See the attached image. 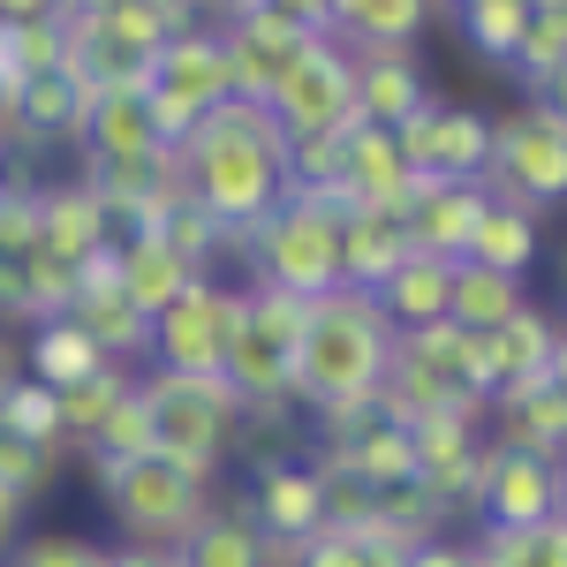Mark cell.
I'll return each instance as SVG.
<instances>
[{"mask_svg":"<svg viewBox=\"0 0 567 567\" xmlns=\"http://www.w3.org/2000/svg\"><path fill=\"white\" fill-rule=\"evenodd\" d=\"M175 175L219 235H250L288 197V136L265 114V99H219L175 144Z\"/></svg>","mask_w":567,"mask_h":567,"instance_id":"1","label":"cell"},{"mask_svg":"<svg viewBox=\"0 0 567 567\" xmlns=\"http://www.w3.org/2000/svg\"><path fill=\"white\" fill-rule=\"evenodd\" d=\"M393 363V326L386 310L355 288H333L303 303V333H296V409H349L371 401Z\"/></svg>","mask_w":567,"mask_h":567,"instance_id":"2","label":"cell"},{"mask_svg":"<svg viewBox=\"0 0 567 567\" xmlns=\"http://www.w3.org/2000/svg\"><path fill=\"white\" fill-rule=\"evenodd\" d=\"M341 197H310V189H288L272 213L243 235V265L250 280L243 288H280L296 303H318L341 288Z\"/></svg>","mask_w":567,"mask_h":567,"instance_id":"3","label":"cell"},{"mask_svg":"<svg viewBox=\"0 0 567 567\" xmlns=\"http://www.w3.org/2000/svg\"><path fill=\"white\" fill-rule=\"evenodd\" d=\"M91 484H99L106 523L122 529V545H167V553L213 515V499H219V477L175 470V462H159V454H136V462H91Z\"/></svg>","mask_w":567,"mask_h":567,"instance_id":"4","label":"cell"},{"mask_svg":"<svg viewBox=\"0 0 567 567\" xmlns=\"http://www.w3.org/2000/svg\"><path fill=\"white\" fill-rule=\"evenodd\" d=\"M136 393H144V424H152V454H159V462L197 470V477H219V470H227L235 432H243V401H235L227 379L136 371Z\"/></svg>","mask_w":567,"mask_h":567,"instance_id":"5","label":"cell"},{"mask_svg":"<svg viewBox=\"0 0 567 567\" xmlns=\"http://www.w3.org/2000/svg\"><path fill=\"white\" fill-rule=\"evenodd\" d=\"M484 197L523 205L537 219L560 213V197H567V114H560V99H523L515 114L492 122Z\"/></svg>","mask_w":567,"mask_h":567,"instance_id":"6","label":"cell"},{"mask_svg":"<svg viewBox=\"0 0 567 567\" xmlns=\"http://www.w3.org/2000/svg\"><path fill=\"white\" fill-rule=\"evenodd\" d=\"M136 91H144L152 130L167 136V144H182V136L197 130L219 99H235V84H227V53H219V31H213V23H182L175 39L144 61Z\"/></svg>","mask_w":567,"mask_h":567,"instance_id":"7","label":"cell"},{"mask_svg":"<svg viewBox=\"0 0 567 567\" xmlns=\"http://www.w3.org/2000/svg\"><path fill=\"white\" fill-rule=\"evenodd\" d=\"M379 401H386L401 424H432V416H470L484 424V401L462 371V326H424V333H393V363L379 379Z\"/></svg>","mask_w":567,"mask_h":567,"instance_id":"8","label":"cell"},{"mask_svg":"<svg viewBox=\"0 0 567 567\" xmlns=\"http://www.w3.org/2000/svg\"><path fill=\"white\" fill-rule=\"evenodd\" d=\"M243 318V280H189V296L159 310L144 326V371H182V379H219L227 371V341Z\"/></svg>","mask_w":567,"mask_h":567,"instance_id":"9","label":"cell"},{"mask_svg":"<svg viewBox=\"0 0 567 567\" xmlns=\"http://www.w3.org/2000/svg\"><path fill=\"white\" fill-rule=\"evenodd\" d=\"M296 333H303V303L280 288H243V318L227 341V386L243 409L258 401H296Z\"/></svg>","mask_w":567,"mask_h":567,"instance_id":"10","label":"cell"},{"mask_svg":"<svg viewBox=\"0 0 567 567\" xmlns=\"http://www.w3.org/2000/svg\"><path fill=\"white\" fill-rule=\"evenodd\" d=\"M265 114L280 122L288 144H303V136H341L355 122V61L349 45H333L326 31L303 39V53L272 76L265 91Z\"/></svg>","mask_w":567,"mask_h":567,"instance_id":"11","label":"cell"},{"mask_svg":"<svg viewBox=\"0 0 567 567\" xmlns=\"http://www.w3.org/2000/svg\"><path fill=\"white\" fill-rule=\"evenodd\" d=\"M470 515H477V529L560 523V515H567V470L553 462V454H523V446H499V439H484Z\"/></svg>","mask_w":567,"mask_h":567,"instance_id":"12","label":"cell"},{"mask_svg":"<svg viewBox=\"0 0 567 567\" xmlns=\"http://www.w3.org/2000/svg\"><path fill=\"white\" fill-rule=\"evenodd\" d=\"M462 371L477 401H499L515 386H537V379H567V355H560V318L553 310H515L499 333H462Z\"/></svg>","mask_w":567,"mask_h":567,"instance_id":"13","label":"cell"},{"mask_svg":"<svg viewBox=\"0 0 567 567\" xmlns=\"http://www.w3.org/2000/svg\"><path fill=\"white\" fill-rule=\"evenodd\" d=\"M401 167L416 182H484V159H492V114L477 106H454V99H432L424 114H409L401 130Z\"/></svg>","mask_w":567,"mask_h":567,"instance_id":"14","label":"cell"},{"mask_svg":"<svg viewBox=\"0 0 567 567\" xmlns=\"http://www.w3.org/2000/svg\"><path fill=\"white\" fill-rule=\"evenodd\" d=\"M477 462H484V424H470V416H432V424H409V484H416L439 515H446V529L470 515Z\"/></svg>","mask_w":567,"mask_h":567,"instance_id":"15","label":"cell"},{"mask_svg":"<svg viewBox=\"0 0 567 567\" xmlns=\"http://www.w3.org/2000/svg\"><path fill=\"white\" fill-rule=\"evenodd\" d=\"M243 507H250V523H258L265 545L296 553L303 537L326 529V470H318L310 454L258 462V470H250V492H243Z\"/></svg>","mask_w":567,"mask_h":567,"instance_id":"16","label":"cell"},{"mask_svg":"<svg viewBox=\"0 0 567 567\" xmlns=\"http://www.w3.org/2000/svg\"><path fill=\"white\" fill-rule=\"evenodd\" d=\"M219 31V53H227V84H235V99H265L272 91V76L303 53V39H318V31H303L296 16H280V8H243V16H227V23H213Z\"/></svg>","mask_w":567,"mask_h":567,"instance_id":"17","label":"cell"},{"mask_svg":"<svg viewBox=\"0 0 567 567\" xmlns=\"http://www.w3.org/2000/svg\"><path fill=\"white\" fill-rule=\"evenodd\" d=\"M31 250L39 258H53V265H91L99 250H114L106 243V205H99V189H91L84 175H69V182H39L31 189Z\"/></svg>","mask_w":567,"mask_h":567,"instance_id":"18","label":"cell"},{"mask_svg":"<svg viewBox=\"0 0 567 567\" xmlns=\"http://www.w3.org/2000/svg\"><path fill=\"white\" fill-rule=\"evenodd\" d=\"M333 144H341V182H333V189H341V205H363V213H401V205L416 197V175L401 167L393 130L349 122Z\"/></svg>","mask_w":567,"mask_h":567,"instance_id":"19","label":"cell"},{"mask_svg":"<svg viewBox=\"0 0 567 567\" xmlns=\"http://www.w3.org/2000/svg\"><path fill=\"white\" fill-rule=\"evenodd\" d=\"M477 213H484V182H416V197L401 205V235L424 258L462 265L470 235H477Z\"/></svg>","mask_w":567,"mask_h":567,"instance_id":"20","label":"cell"},{"mask_svg":"<svg viewBox=\"0 0 567 567\" xmlns=\"http://www.w3.org/2000/svg\"><path fill=\"white\" fill-rule=\"evenodd\" d=\"M439 0H326V39L349 53H416Z\"/></svg>","mask_w":567,"mask_h":567,"instance_id":"21","label":"cell"},{"mask_svg":"<svg viewBox=\"0 0 567 567\" xmlns=\"http://www.w3.org/2000/svg\"><path fill=\"white\" fill-rule=\"evenodd\" d=\"M355 61V122L371 130H401L409 114H424L439 91L424 53H349Z\"/></svg>","mask_w":567,"mask_h":567,"instance_id":"22","label":"cell"},{"mask_svg":"<svg viewBox=\"0 0 567 567\" xmlns=\"http://www.w3.org/2000/svg\"><path fill=\"white\" fill-rule=\"evenodd\" d=\"M189 280H205V272L182 258L167 235H152V227H144V235H130V243H114V288L130 296V310L144 318V326L175 303V296H189Z\"/></svg>","mask_w":567,"mask_h":567,"instance_id":"23","label":"cell"},{"mask_svg":"<svg viewBox=\"0 0 567 567\" xmlns=\"http://www.w3.org/2000/svg\"><path fill=\"white\" fill-rule=\"evenodd\" d=\"M484 439L499 446H523V454H553L560 462L567 446V379H537V386H515L499 401H484Z\"/></svg>","mask_w":567,"mask_h":567,"instance_id":"24","label":"cell"},{"mask_svg":"<svg viewBox=\"0 0 567 567\" xmlns=\"http://www.w3.org/2000/svg\"><path fill=\"white\" fill-rule=\"evenodd\" d=\"M446 296H454V265H446V258H424V250H409V258H401L386 280L371 288V303L386 310L393 333H424V326H446Z\"/></svg>","mask_w":567,"mask_h":567,"instance_id":"25","label":"cell"},{"mask_svg":"<svg viewBox=\"0 0 567 567\" xmlns=\"http://www.w3.org/2000/svg\"><path fill=\"white\" fill-rule=\"evenodd\" d=\"M272 553H280V545L258 537L243 492H235V499H213V515L175 545V567H272Z\"/></svg>","mask_w":567,"mask_h":567,"instance_id":"26","label":"cell"},{"mask_svg":"<svg viewBox=\"0 0 567 567\" xmlns=\"http://www.w3.org/2000/svg\"><path fill=\"white\" fill-rule=\"evenodd\" d=\"M545 258V219L523 213V205H499V197H484L477 213V235H470V258L462 265H484V272H507V280H529Z\"/></svg>","mask_w":567,"mask_h":567,"instance_id":"27","label":"cell"},{"mask_svg":"<svg viewBox=\"0 0 567 567\" xmlns=\"http://www.w3.org/2000/svg\"><path fill=\"white\" fill-rule=\"evenodd\" d=\"M401 258H409L401 213H363V205H349V213H341V288L371 296V288H379Z\"/></svg>","mask_w":567,"mask_h":567,"instance_id":"28","label":"cell"},{"mask_svg":"<svg viewBox=\"0 0 567 567\" xmlns=\"http://www.w3.org/2000/svg\"><path fill=\"white\" fill-rule=\"evenodd\" d=\"M23 379H39V386H76V379H91V371H106V355L91 349V333L61 310V318H39L31 333H23Z\"/></svg>","mask_w":567,"mask_h":567,"instance_id":"29","label":"cell"},{"mask_svg":"<svg viewBox=\"0 0 567 567\" xmlns=\"http://www.w3.org/2000/svg\"><path fill=\"white\" fill-rule=\"evenodd\" d=\"M409 537H393L386 523H326L318 537H303L288 567H409Z\"/></svg>","mask_w":567,"mask_h":567,"instance_id":"30","label":"cell"},{"mask_svg":"<svg viewBox=\"0 0 567 567\" xmlns=\"http://www.w3.org/2000/svg\"><path fill=\"white\" fill-rule=\"evenodd\" d=\"M529 280H507V272H484V265H454V296H446V326L462 333H499L515 310H529Z\"/></svg>","mask_w":567,"mask_h":567,"instance_id":"31","label":"cell"},{"mask_svg":"<svg viewBox=\"0 0 567 567\" xmlns=\"http://www.w3.org/2000/svg\"><path fill=\"white\" fill-rule=\"evenodd\" d=\"M84 76L76 69H53V76H31V84H16V136L23 144H53V136H76L84 122Z\"/></svg>","mask_w":567,"mask_h":567,"instance_id":"32","label":"cell"},{"mask_svg":"<svg viewBox=\"0 0 567 567\" xmlns=\"http://www.w3.org/2000/svg\"><path fill=\"white\" fill-rule=\"evenodd\" d=\"M130 393H136L130 363H106V371H91V379H76V386H61V393H53V401H61V446L84 454L91 439H99V424H106Z\"/></svg>","mask_w":567,"mask_h":567,"instance_id":"33","label":"cell"},{"mask_svg":"<svg viewBox=\"0 0 567 567\" xmlns=\"http://www.w3.org/2000/svg\"><path fill=\"white\" fill-rule=\"evenodd\" d=\"M470 553H477V567H567V515L529 529H477Z\"/></svg>","mask_w":567,"mask_h":567,"instance_id":"34","label":"cell"},{"mask_svg":"<svg viewBox=\"0 0 567 567\" xmlns=\"http://www.w3.org/2000/svg\"><path fill=\"white\" fill-rule=\"evenodd\" d=\"M507 69L529 84V99H560V69H567V8L560 16H529Z\"/></svg>","mask_w":567,"mask_h":567,"instance_id":"35","label":"cell"},{"mask_svg":"<svg viewBox=\"0 0 567 567\" xmlns=\"http://www.w3.org/2000/svg\"><path fill=\"white\" fill-rule=\"evenodd\" d=\"M53 69H69V23H8L0 76L8 84H31V76H53Z\"/></svg>","mask_w":567,"mask_h":567,"instance_id":"36","label":"cell"},{"mask_svg":"<svg viewBox=\"0 0 567 567\" xmlns=\"http://www.w3.org/2000/svg\"><path fill=\"white\" fill-rule=\"evenodd\" d=\"M53 477H61V454L53 446H31V439H16L0 424V499L8 507H31V499L53 492Z\"/></svg>","mask_w":567,"mask_h":567,"instance_id":"37","label":"cell"},{"mask_svg":"<svg viewBox=\"0 0 567 567\" xmlns=\"http://www.w3.org/2000/svg\"><path fill=\"white\" fill-rule=\"evenodd\" d=\"M454 23H462V39H470V53H477V61L507 69V53H515V39H523L529 8H523V0H477V8H462Z\"/></svg>","mask_w":567,"mask_h":567,"instance_id":"38","label":"cell"},{"mask_svg":"<svg viewBox=\"0 0 567 567\" xmlns=\"http://www.w3.org/2000/svg\"><path fill=\"white\" fill-rule=\"evenodd\" d=\"M0 424L16 439H31V446L69 454V446H61V401H53V386H39V379H16V386L0 393Z\"/></svg>","mask_w":567,"mask_h":567,"instance_id":"39","label":"cell"},{"mask_svg":"<svg viewBox=\"0 0 567 567\" xmlns=\"http://www.w3.org/2000/svg\"><path fill=\"white\" fill-rule=\"evenodd\" d=\"M8 567H106V545L76 529H39V537H16Z\"/></svg>","mask_w":567,"mask_h":567,"instance_id":"40","label":"cell"},{"mask_svg":"<svg viewBox=\"0 0 567 567\" xmlns=\"http://www.w3.org/2000/svg\"><path fill=\"white\" fill-rule=\"evenodd\" d=\"M136 454H152V424H144V393H130L106 424H99V439L84 446V462H136Z\"/></svg>","mask_w":567,"mask_h":567,"instance_id":"41","label":"cell"},{"mask_svg":"<svg viewBox=\"0 0 567 567\" xmlns=\"http://www.w3.org/2000/svg\"><path fill=\"white\" fill-rule=\"evenodd\" d=\"M409 567H477V553H470V537H424L416 553H409Z\"/></svg>","mask_w":567,"mask_h":567,"instance_id":"42","label":"cell"},{"mask_svg":"<svg viewBox=\"0 0 567 567\" xmlns=\"http://www.w3.org/2000/svg\"><path fill=\"white\" fill-rule=\"evenodd\" d=\"M76 0H0V23H69Z\"/></svg>","mask_w":567,"mask_h":567,"instance_id":"43","label":"cell"},{"mask_svg":"<svg viewBox=\"0 0 567 567\" xmlns=\"http://www.w3.org/2000/svg\"><path fill=\"white\" fill-rule=\"evenodd\" d=\"M106 567H175L167 545H106Z\"/></svg>","mask_w":567,"mask_h":567,"instance_id":"44","label":"cell"},{"mask_svg":"<svg viewBox=\"0 0 567 567\" xmlns=\"http://www.w3.org/2000/svg\"><path fill=\"white\" fill-rule=\"evenodd\" d=\"M265 8H280V16H296L303 31H326V0H265Z\"/></svg>","mask_w":567,"mask_h":567,"instance_id":"45","label":"cell"},{"mask_svg":"<svg viewBox=\"0 0 567 567\" xmlns=\"http://www.w3.org/2000/svg\"><path fill=\"white\" fill-rule=\"evenodd\" d=\"M16 537H23V507L0 499V567H8V553H16Z\"/></svg>","mask_w":567,"mask_h":567,"instance_id":"46","label":"cell"},{"mask_svg":"<svg viewBox=\"0 0 567 567\" xmlns=\"http://www.w3.org/2000/svg\"><path fill=\"white\" fill-rule=\"evenodd\" d=\"M16 379H23V355H16V349H8V333H0V393H8V386H16Z\"/></svg>","mask_w":567,"mask_h":567,"instance_id":"47","label":"cell"},{"mask_svg":"<svg viewBox=\"0 0 567 567\" xmlns=\"http://www.w3.org/2000/svg\"><path fill=\"white\" fill-rule=\"evenodd\" d=\"M197 8H219V23H227V16H243V8H258V0H197Z\"/></svg>","mask_w":567,"mask_h":567,"instance_id":"48","label":"cell"},{"mask_svg":"<svg viewBox=\"0 0 567 567\" xmlns=\"http://www.w3.org/2000/svg\"><path fill=\"white\" fill-rule=\"evenodd\" d=\"M523 8H529V16H560L567 0H523Z\"/></svg>","mask_w":567,"mask_h":567,"instance_id":"49","label":"cell"},{"mask_svg":"<svg viewBox=\"0 0 567 567\" xmlns=\"http://www.w3.org/2000/svg\"><path fill=\"white\" fill-rule=\"evenodd\" d=\"M8 189H16V175H8V152H0V197H8Z\"/></svg>","mask_w":567,"mask_h":567,"instance_id":"50","label":"cell"},{"mask_svg":"<svg viewBox=\"0 0 567 567\" xmlns=\"http://www.w3.org/2000/svg\"><path fill=\"white\" fill-rule=\"evenodd\" d=\"M439 8H454V16H462V8H477V0H439Z\"/></svg>","mask_w":567,"mask_h":567,"instance_id":"51","label":"cell"},{"mask_svg":"<svg viewBox=\"0 0 567 567\" xmlns=\"http://www.w3.org/2000/svg\"><path fill=\"white\" fill-rule=\"evenodd\" d=\"M0 39H8V23H0Z\"/></svg>","mask_w":567,"mask_h":567,"instance_id":"52","label":"cell"}]
</instances>
